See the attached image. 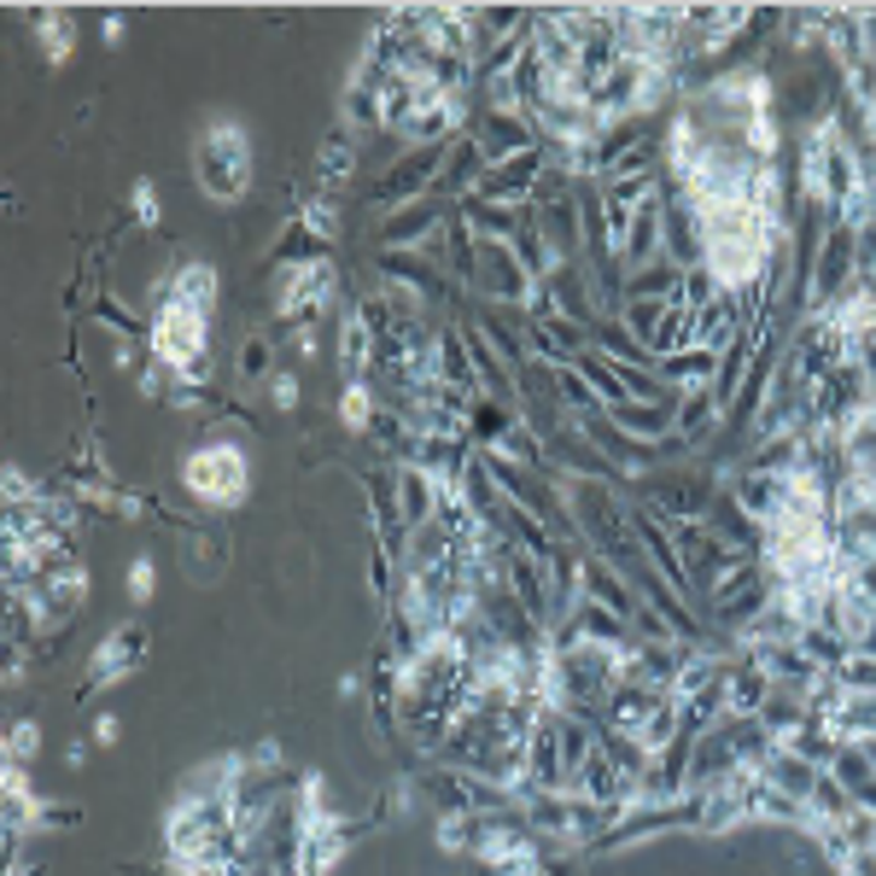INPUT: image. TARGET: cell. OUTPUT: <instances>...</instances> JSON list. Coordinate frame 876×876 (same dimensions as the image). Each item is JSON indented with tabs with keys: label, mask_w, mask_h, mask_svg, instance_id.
<instances>
[{
	"label": "cell",
	"mask_w": 876,
	"mask_h": 876,
	"mask_svg": "<svg viewBox=\"0 0 876 876\" xmlns=\"http://www.w3.org/2000/svg\"><path fill=\"white\" fill-rule=\"evenodd\" d=\"M146 340H153V363H158L176 386H188V392H193V386L211 380V316L181 310V305H164V310H153Z\"/></svg>",
	"instance_id": "obj_1"
},
{
	"label": "cell",
	"mask_w": 876,
	"mask_h": 876,
	"mask_svg": "<svg viewBox=\"0 0 876 876\" xmlns=\"http://www.w3.org/2000/svg\"><path fill=\"white\" fill-rule=\"evenodd\" d=\"M193 176H199V193L216 199V205H234L246 199L251 188V141L234 117H216L205 123V134L193 141Z\"/></svg>",
	"instance_id": "obj_2"
},
{
	"label": "cell",
	"mask_w": 876,
	"mask_h": 876,
	"mask_svg": "<svg viewBox=\"0 0 876 876\" xmlns=\"http://www.w3.org/2000/svg\"><path fill=\"white\" fill-rule=\"evenodd\" d=\"M181 485H188V497H199L205 509H234V502H246L251 492V462L240 445H228V438H211V445H199L188 462H181Z\"/></svg>",
	"instance_id": "obj_3"
},
{
	"label": "cell",
	"mask_w": 876,
	"mask_h": 876,
	"mask_svg": "<svg viewBox=\"0 0 876 876\" xmlns=\"http://www.w3.org/2000/svg\"><path fill=\"white\" fill-rule=\"evenodd\" d=\"M572 520H579V537H596V549H608V561H631V514L608 497V485L579 480L572 485Z\"/></svg>",
	"instance_id": "obj_4"
},
{
	"label": "cell",
	"mask_w": 876,
	"mask_h": 876,
	"mask_svg": "<svg viewBox=\"0 0 876 876\" xmlns=\"http://www.w3.org/2000/svg\"><path fill=\"white\" fill-rule=\"evenodd\" d=\"M333 305V263L316 258V263H298V269H281L275 281V316L281 322H310Z\"/></svg>",
	"instance_id": "obj_5"
},
{
	"label": "cell",
	"mask_w": 876,
	"mask_h": 876,
	"mask_svg": "<svg viewBox=\"0 0 876 876\" xmlns=\"http://www.w3.org/2000/svg\"><path fill=\"white\" fill-rule=\"evenodd\" d=\"M433 170H445V146H421L415 158L386 164V176H375V181H368V205H380V211L421 205V193H427Z\"/></svg>",
	"instance_id": "obj_6"
},
{
	"label": "cell",
	"mask_w": 876,
	"mask_h": 876,
	"mask_svg": "<svg viewBox=\"0 0 876 876\" xmlns=\"http://www.w3.org/2000/svg\"><path fill=\"white\" fill-rule=\"evenodd\" d=\"M474 281L485 293L497 298V305H526L532 298V275L520 269V258L509 251V240H480V258H474Z\"/></svg>",
	"instance_id": "obj_7"
},
{
	"label": "cell",
	"mask_w": 876,
	"mask_h": 876,
	"mask_svg": "<svg viewBox=\"0 0 876 876\" xmlns=\"http://www.w3.org/2000/svg\"><path fill=\"white\" fill-rule=\"evenodd\" d=\"M363 170V141H357V129L351 123H333L322 134V146H316V193H328V199H340V188L351 176Z\"/></svg>",
	"instance_id": "obj_8"
},
{
	"label": "cell",
	"mask_w": 876,
	"mask_h": 876,
	"mask_svg": "<svg viewBox=\"0 0 876 876\" xmlns=\"http://www.w3.org/2000/svg\"><path fill=\"white\" fill-rule=\"evenodd\" d=\"M216 293H223V281H216L211 263H188V269H170L158 286H153V310L164 305H181V310H199L211 316L216 310Z\"/></svg>",
	"instance_id": "obj_9"
},
{
	"label": "cell",
	"mask_w": 876,
	"mask_h": 876,
	"mask_svg": "<svg viewBox=\"0 0 876 876\" xmlns=\"http://www.w3.org/2000/svg\"><path fill=\"white\" fill-rule=\"evenodd\" d=\"M141 654H146V626H117L106 643L94 649V661H88V689H82V696H94V689L129 678V672L141 666Z\"/></svg>",
	"instance_id": "obj_10"
},
{
	"label": "cell",
	"mask_w": 876,
	"mask_h": 876,
	"mask_svg": "<svg viewBox=\"0 0 876 876\" xmlns=\"http://www.w3.org/2000/svg\"><path fill=\"white\" fill-rule=\"evenodd\" d=\"M579 596H591V602H602V608H614L619 619H637V608H643V602L631 596V579L619 572V561H608V555H584Z\"/></svg>",
	"instance_id": "obj_11"
},
{
	"label": "cell",
	"mask_w": 876,
	"mask_h": 876,
	"mask_svg": "<svg viewBox=\"0 0 876 876\" xmlns=\"http://www.w3.org/2000/svg\"><path fill=\"white\" fill-rule=\"evenodd\" d=\"M474 141L485 146V158H492V164H502V158L537 146L544 134H537V123H532V117H520V111H485L480 129H474Z\"/></svg>",
	"instance_id": "obj_12"
},
{
	"label": "cell",
	"mask_w": 876,
	"mask_h": 876,
	"mask_svg": "<svg viewBox=\"0 0 876 876\" xmlns=\"http://www.w3.org/2000/svg\"><path fill=\"white\" fill-rule=\"evenodd\" d=\"M380 269H386V281L410 286V293H415V298H427L433 310L450 298V281L438 275V263H427L421 251H386V258H380Z\"/></svg>",
	"instance_id": "obj_13"
},
{
	"label": "cell",
	"mask_w": 876,
	"mask_h": 876,
	"mask_svg": "<svg viewBox=\"0 0 876 876\" xmlns=\"http://www.w3.org/2000/svg\"><path fill=\"white\" fill-rule=\"evenodd\" d=\"M824 771H830V778L848 789V801L859 806V813H876V766H871L865 743H841L836 760L824 766Z\"/></svg>",
	"instance_id": "obj_14"
},
{
	"label": "cell",
	"mask_w": 876,
	"mask_h": 876,
	"mask_svg": "<svg viewBox=\"0 0 876 876\" xmlns=\"http://www.w3.org/2000/svg\"><path fill=\"white\" fill-rule=\"evenodd\" d=\"M760 778L771 783V789H783V795H795L801 806H806V795H813V783L824 778V766H813L801 748H789V743H778L766 754V766H760Z\"/></svg>",
	"instance_id": "obj_15"
},
{
	"label": "cell",
	"mask_w": 876,
	"mask_h": 876,
	"mask_svg": "<svg viewBox=\"0 0 876 876\" xmlns=\"http://www.w3.org/2000/svg\"><path fill=\"white\" fill-rule=\"evenodd\" d=\"M654 375L678 392H696V386H713L719 380V351L713 345H689V351H672V357L654 363Z\"/></svg>",
	"instance_id": "obj_16"
},
{
	"label": "cell",
	"mask_w": 876,
	"mask_h": 876,
	"mask_svg": "<svg viewBox=\"0 0 876 876\" xmlns=\"http://www.w3.org/2000/svg\"><path fill=\"white\" fill-rule=\"evenodd\" d=\"M719 415H724V403H719L713 386H696V392H684V403H678V438H684L689 450L707 445V438L719 433Z\"/></svg>",
	"instance_id": "obj_17"
},
{
	"label": "cell",
	"mask_w": 876,
	"mask_h": 876,
	"mask_svg": "<svg viewBox=\"0 0 876 876\" xmlns=\"http://www.w3.org/2000/svg\"><path fill=\"white\" fill-rule=\"evenodd\" d=\"M433 228H445V223H438V211L427 205V199H421V205L392 211V223L380 228V240H386V251H415V246H427Z\"/></svg>",
	"instance_id": "obj_18"
},
{
	"label": "cell",
	"mask_w": 876,
	"mask_h": 876,
	"mask_svg": "<svg viewBox=\"0 0 876 876\" xmlns=\"http://www.w3.org/2000/svg\"><path fill=\"white\" fill-rule=\"evenodd\" d=\"M485 170H492L485 146L474 141V134H462L457 146H445V170H438V176H445V188H462V199H467V193L480 188V176H485Z\"/></svg>",
	"instance_id": "obj_19"
},
{
	"label": "cell",
	"mask_w": 876,
	"mask_h": 876,
	"mask_svg": "<svg viewBox=\"0 0 876 876\" xmlns=\"http://www.w3.org/2000/svg\"><path fill=\"white\" fill-rule=\"evenodd\" d=\"M36 47L54 64H64L71 59V47H76V36H71V12L64 7H36Z\"/></svg>",
	"instance_id": "obj_20"
},
{
	"label": "cell",
	"mask_w": 876,
	"mask_h": 876,
	"mask_svg": "<svg viewBox=\"0 0 876 876\" xmlns=\"http://www.w3.org/2000/svg\"><path fill=\"white\" fill-rule=\"evenodd\" d=\"M555 392H561L567 410H579V415H602V398L591 392V380H584L572 363H555Z\"/></svg>",
	"instance_id": "obj_21"
},
{
	"label": "cell",
	"mask_w": 876,
	"mask_h": 876,
	"mask_svg": "<svg viewBox=\"0 0 876 876\" xmlns=\"http://www.w3.org/2000/svg\"><path fill=\"white\" fill-rule=\"evenodd\" d=\"M375 415H380V403H375V392H368L363 380H345V392H340V421L351 433H368L375 427Z\"/></svg>",
	"instance_id": "obj_22"
},
{
	"label": "cell",
	"mask_w": 876,
	"mask_h": 876,
	"mask_svg": "<svg viewBox=\"0 0 876 876\" xmlns=\"http://www.w3.org/2000/svg\"><path fill=\"white\" fill-rule=\"evenodd\" d=\"M836 684L848 689V696H876V654H871V649H853L848 661L836 666Z\"/></svg>",
	"instance_id": "obj_23"
},
{
	"label": "cell",
	"mask_w": 876,
	"mask_h": 876,
	"mask_svg": "<svg viewBox=\"0 0 876 876\" xmlns=\"http://www.w3.org/2000/svg\"><path fill=\"white\" fill-rule=\"evenodd\" d=\"M298 223H305L316 240H333V234H340V199H328V193H316L310 205H305V216H298Z\"/></svg>",
	"instance_id": "obj_24"
},
{
	"label": "cell",
	"mask_w": 876,
	"mask_h": 876,
	"mask_svg": "<svg viewBox=\"0 0 876 876\" xmlns=\"http://www.w3.org/2000/svg\"><path fill=\"white\" fill-rule=\"evenodd\" d=\"M240 380H275V351H269L263 333H251L240 351Z\"/></svg>",
	"instance_id": "obj_25"
},
{
	"label": "cell",
	"mask_w": 876,
	"mask_h": 876,
	"mask_svg": "<svg viewBox=\"0 0 876 876\" xmlns=\"http://www.w3.org/2000/svg\"><path fill=\"white\" fill-rule=\"evenodd\" d=\"M42 748V724L36 719H19L12 724V736H7V766H29V754Z\"/></svg>",
	"instance_id": "obj_26"
},
{
	"label": "cell",
	"mask_w": 876,
	"mask_h": 876,
	"mask_svg": "<svg viewBox=\"0 0 876 876\" xmlns=\"http://www.w3.org/2000/svg\"><path fill=\"white\" fill-rule=\"evenodd\" d=\"M158 591V561L153 555H134L129 561V602H153Z\"/></svg>",
	"instance_id": "obj_27"
},
{
	"label": "cell",
	"mask_w": 876,
	"mask_h": 876,
	"mask_svg": "<svg viewBox=\"0 0 876 876\" xmlns=\"http://www.w3.org/2000/svg\"><path fill=\"white\" fill-rule=\"evenodd\" d=\"M129 205H134V223H141V228H158V188H153V181H134V188H129Z\"/></svg>",
	"instance_id": "obj_28"
},
{
	"label": "cell",
	"mask_w": 876,
	"mask_h": 876,
	"mask_svg": "<svg viewBox=\"0 0 876 876\" xmlns=\"http://www.w3.org/2000/svg\"><path fill=\"white\" fill-rule=\"evenodd\" d=\"M269 398H275V410H298L305 386H298V375H293V368H275V380H269Z\"/></svg>",
	"instance_id": "obj_29"
},
{
	"label": "cell",
	"mask_w": 876,
	"mask_h": 876,
	"mask_svg": "<svg viewBox=\"0 0 876 876\" xmlns=\"http://www.w3.org/2000/svg\"><path fill=\"white\" fill-rule=\"evenodd\" d=\"M293 351H298V357H316V351H322V328H316V322H298V328H293Z\"/></svg>",
	"instance_id": "obj_30"
},
{
	"label": "cell",
	"mask_w": 876,
	"mask_h": 876,
	"mask_svg": "<svg viewBox=\"0 0 876 876\" xmlns=\"http://www.w3.org/2000/svg\"><path fill=\"white\" fill-rule=\"evenodd\" d=\"M117 731H123V724H117V713H99V719H94V743H99V748H111Z\"/></svg>",
	"instance_id": "obj_31"
},
{
	"label": "cell",
	"mask_w": 876,
	"mask_h": 876,
	"mask_svg": "<svg viewBox=\"0 0 876 876\" xmlns=\"http://www.w3.org/2000/svg\"><path fill=\"white\" fill-rule=\"evenodd\" d=\"M99 42H106V47L123 42V19H117V12H106V24H99Z\"/></svg>",
	"instance_id": "obj_32"
}]
</instances>
